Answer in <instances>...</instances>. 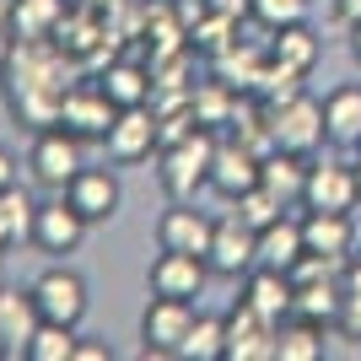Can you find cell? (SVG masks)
<instances>
[{
    "instance_id": "1",
    "label": "cell",
    "mask_w": 361,
    "mask_h": 361,
    "mask_svg": "<svg viewBox=\"0 0 361 361\" xmlns=\"http://www.w3.org/2000/svg\"><path fill=\"white\" fill-rule=\"evenodd\" d=\"M6 92H11L16 119L38 124V130L60 124V103L71 92V54L54 38H44V44L11 38V49H6Z\"/></svg>"
},
{
    "instance_id": "2",
    "label": "cell",
    "mask_w": 361,
    "mask_h": 361,
    "mask_svg": "<svg viewBox=\"0 0 361 361\" xmlns=\"http://www.w3.org/2000/svg\"><path fill=\"white\" fill-rule=\"evenodd\" d=\"M211 157H216V130H189L183 140L157 151V162H162V189L173 200H195L205 183H211Z\"/></svg>"
},
{
    "instance_id": "3",
    "label": "cell",
    "mask_w": 361,
    "mask_h": 361,
    "mask_svg": "<svg viewBox=\"0 0 361 361\" xmlns=\"http://www.w3.org/2000/svg\"><path fill=\"white\" fill-rule=\"evenodd\" d=\"M195 318H200L195 302L157 297V291H151L146 313H140V350H146V356H178L189 329H195Z\"/></svg>"
},
{
    "instance_id": "4",
    "label": "cell",
    "mask_w": 361,
    "mask_h": 361,
    "mask_svg": "<svg viewBox=\"0 0 361 361\" xmlns=\"http://www.w3.org/2000/svg\"><path fill=\"white\" fill-rule=\"evenodd\" d=\"M270 135H275V146H281V151L313 157V151L329 140V130H324V103H313L307 92L286 97L281 108H270Z\"/></svg>"
},
{
    "instance_id": "5",
    "label": "cell",
    "mask_w": 361,
    "mask_h": 361,
    "mask_svg": "<svg viewBox=\"0 0 361 361\" xmlns=\"http://www.w3.org/2000/svg\"><path fill=\"white\" fill-rule=\"evenodd\" d=\"M108 157L119 167H135V162H151L157 151H162V119H157V108L140 103V108H119V119L108 130Z\"/></svg>"
},
{
    "instance_id": "6",
    "label": "cell",
    "mask_w": 361,
    "mask_h": 361,
    "mask_svg": "<svg viewBox=\"0 0 361 361\" xmlns=\"http://www.w3.org/2000/svg\"><path fill=\"white\" fill-rule=\"evenodd\" d=\"M27 167L32 178L44 183V189H65V183L81 173V135H71L65 124H49V130H38L32 135V151H27Z\"/></svg>"
},
{
    "instance_id": "7",
    "label": "cell",
    "mask_w": 361,
    "mask_h": 361,
    "mask_svg": "<svg viewBox=\"0 0 361 361\" xmlns=\"http://www.w3.org/2000/svg\"><path fill=\"white\" fill-rule=\"evenodd\" d=\"M32 302H38V313H44L49 324H71V329L87 318V307H92L87 281H81L71 264H49V270L32 281Z\"/></svg>"
},
{
    "instance_id": "8",
    "label": "cell",
    "mask_w": 361,
    "mask_h": 361,
    "mask_svg": "<svg viewBox=\"0 0 361 361\" xmlns=\"http://www.w3.org/2000/svg\"><path fill=\"white\" fill-rule=\"evenodd\" d=\"M87 226H92V221L75 211L60 189H54V200H44V205H38V216H32V248H38V254H49V259H65V254H75V248H81Z\"/></svg>"
},
{
    "instance_id": "9",
    "label": "cell",
    "mask_w": 361,
    "mask_h": 361,
    "mask_svg": "<svg viewBox=\"0 0 361 361\" xmlns=\"http://www.w3.org/2000/svg\"><path fill=\"white\" fill-rule=\"evenodd\" d=\"M114 119H119V108H114V97H108L97 81H71V92H65V103H60V124L71 130V135L108 140Z\"/></svg>"
},
{
    "instance_id": "10",
    "label": "cell",
    "mask_w": 361,
    "mask_h": 361,
    "mask_svg": "<svg viewBox=\"0 0 361 361\" xmlns=\"http://www.w3.org/2000/svg\"><path fill=\"white\" fill-rule=\"evenodd\" d=\"M211 275H226V281H243V275L259 264V232L243 221L238 211L216 221V238H211V254H205Z\"/></svg>"
},
{
    "instance_id": "11",
    "label": "cell",
    "mask_w": 361,
    "mask_h": 361,
    "mask_svg": "<svg viewBox=\"0 0 361 361\" xmlns=\"http://www.w3.org/2000/svg\"><path fill=\"white\" fill-rule=\"evenodd\" d=\"M259 162H264V151H254L243 135H216V157H211V189L221 200H238L248 195L259 183Z\"/></svg>"
},
{
    "instance_id": "12",
    "label": "cell",
    "mask_w": 361,
    "mask_h": 361,
    "mask_svg": "<svg viewBox=\"0 0 361 361\" xmlns=\"http://www.w3.org/2000/svg\"><path fill=\"white\" fill-rule=\"evenodd\" d=\"M302 205H307V211H356V205H361L356 162H313V167H307Z\"/></svg>"
},
{
    "instance_id": "13",
    "label": "cell",
    "mask_w": 361,
    "mask_h": 361,
    "mask_svg": "<svg viewBox=\"0 0 361 361\" xmlns=\"http://www.w3.org/2000/svg\"><path fill=\"white\" fill-rule=\"evenodd\" d=\"M211 238H216V221L205 211H195L189 200H173L157 221V248H173V254H211Z\"/></svg>"
},
{
    "instance_id": "14",
    "label": "cell",
    "mask_w": 361,
    "mask_h": 361,
    "mask_svg": "<svg viewBox=\"0 0 361 361\" xmlns=\"http://www.w3.org/2000/svg\"><path fill=\"white\" fill-rule=\"evenodd\" d=\"M60 195L71 200V205L87 216L92 226H97V221H114V216H119V205H124V189H119V178H114L108 167H81V173L65 183Z\"/></svg>"
},
{
    "instance_id": "15",
    "label": "cell",
    "mask_w": 361,
    "mask_h": 361,
    "mask_svg": "<svg viewBox=\"0 0 361 361\" xmlns=\"http://www.w3.org/2000/svg\"><path fill=\"white\" fill-rule=\"evenodd\" d=\"M205 275H211V264L200 254H173V248H162V254L151 259V270H146V286L157 291V297L195 302L200 291H205Z\"/></svg>"
},
{
    "instance_id": "16",
    "label": "cell",
    "mask_w": 361,
    "mask_h": 361,
    "mask_svg": "<svg viewBox=\"0 0 361 361\" xmlns=\"http://www.w3.org/2000/svg\"><path fill=\"white\" fill-rule=\"evenodd\" d=\"M275 329L270 318H259L248 302L226 313V361H275Z\"/></svg>"
},
{
    "instance_id": "17",
    "label": "cell",
    "mask_w": 361,
    "mask_h": 361,
    "mask_svg": "<svg viewBox=\"0 0 361 361\" xmlns=\"http://www.w3.org/2000/svg\"><path fill=\"white\" fill-rule=\"evenodd\" d=\"M243 302H248L259 318H270V324H286L291 307H297V281H291L286 270L254 264V270L243 275Z\"/></svg>"
},
{
    "instance_id": "18",
    "label": "cell",
    "mask_w": 361,
    "mask_h": 361,
    "mask_svg": "<svg viewBox=\"0 0 361 361\" xmlns=\"http://www.w3.org/2000/svg\"><path fill=\"white\" fill-rule=\"evenodd\" d=\"M108 32H114V16L92 11V6H81V0H71V11H65L60 32H54V44L71 54V60H97L108 49Z\"/></svg>"
},
{
    "instance_id": "19",
    "label": "cell",
    "mask_w": 361,
    "mask_h": 361,
    "mask_svg": "<svg viewBox=\"0 0 361 361\" xmlns=\"http://www.w3.org/2000/svg\"><path fill=\"white\" fill-rule=\"evenodd\" d=\"M302 238H307V254H324L329 264H350V254H356L350 211H307L302 216Z\"/></svg>"
},
{
    "instance_id": "20",
    "label": "cell",
    "mask_w": 361,
    "mask_h": 361,
    "mask_svg": "<svg viewBox=\"0 0 361 361\" xmlns=\"http://www.w3.org/2000/svg\"><path fill=\"white\" fill-rule=\"evenodd\" d=\"M44 313H38V302H32V286H0V356H22L27 340L38 334Z\"/></svg>"
},
{
    "instance_id": "21",
    "label": "cell",
    "mask_w": 361,
    "mask_h": 361,
    "mask_svg": "<svg viewBox=\"0 0 361 361\" xmlns=\"http://www.w3.org/2000/svg\"><path fill=\"white\" fill-rule=\"evenodd\" d=\"M97 87L114 97V108H140V103H151V92H157V75H151V65H140V60H108L103 65V75H97Z\"/></svg>"
},
{
    "instance_id": "22",
    "label": "cell",
    "mask_w": 361,
    "mask_h": 361,
    "mask_svg": "<svg viewBox=\"0 0 361 361\" xmlns=\"http://www.w3.org/2000/svg\"><path fill=\"white\" fill-rule=\"evenodd\" d=\"M71 11V0H6V16H11V38L22 44H44L54 38Z\"/></svg>"
},
{
    "instance_id": "23",
    "label": "cell",
    "mask_w": 361,
    "mask_h": 361,
    "mask_svg": "<svg viewBox=\"0 0 361 361\" xmlns=\"http://www.w3.org/2000/svg\"><path fill=\"white\" fill-rule=\"evenodd\" d=\"M302 254H307L302 216H275L270 226H259V264H270V270H291Z\"/></svg>"
},
{
    "instance_id": "24",
    "label": "cell",
    "mask_w": 361,
    "mask_h": 361,
    "mask_svg": "<svg viewBox=\"0 0 361 361\" xmlns=\"http://www.w3.org/2000/svg\"><path fill=\"white\" fill-rule=\"evenodd\" d=\"M340 302H345L340 270H329V275H313V281H297V307L291 313L313 318V324H340Z\"/></svg>"
},
{
    "instance_id": "25",
    "label": "cell",
    "mask_w": 361,
    "mask_h": 361,
    "mask_svg": "<svg viewBox=\"0 0 361 361\" xmlns=\"http://www.w3.org/2000/svg\"><path fill=\"white\" fill-rule=\"evenodd\" d=\"M324 130H329L334 146H356L361 140V87L345 81L324 97Z\"/></svg>"
},
{
    "instance_id": "26",
    "label": "cell",
    "mask_w": 361,
    "mask_h": 361,
    "mask_svg": "<svg viewBox=\"0 0 361 361\" xmlns=\"http://www.w3.org/2000/svg\"><path fill=\"white\" fill-rule=\"evenodd\" d=\"M259 183L270 189V195H281L291 205V200H302V189H307V157H297V151H264V162H259Z\"/></svg>"
},
{
    "instance_id": "27",
    "label": "cell",
    "mask_w": 361,
    "mask_h": 361,
    "mask_svg": "<svg viewBox=\"0 0 361 361\" xmlns=\"http://www.w3.org/2000/svg\"><path fill=\"white\" fill-rule=\"evenodd\" d=\"M275 361H324V324L291 313L275 329Z\"/></svg>"
},
{
    "instance_id": "28",
    "label": "cell",
    "mask_w": 361,
    "mask_h": 361,
    "mask_svg": "<svg viewBox=\"0 0 361 361\" xmlns=\"http://www.w3.org/2000/svg\"><path fill=\"white\" fill-rule=\"evenodd\" d=\"M232 81H195L189 87V108H195V119L205 124V130H216V124H232V114H238V103H232Z\"/></svg>"
},
{
    "instance_id": "29",
    "label": "cell",
    "mask_w": 361,
    "mask_h": 361,
    "mask_svg": "<svg viewBox=\"0 0 361 361\" xmlns=\"http://www.w3.org/2000/svg\"><path fill=\"white\" fill-rule=\"evenodd\" d=\"M178 356H183V361H226V318L200 313Z\"/></svg>"
},
{
    "instance_id": "30",
    "label": "cell",
    "mask_w": 361,
    "mask_h": 361,
    "mask_svg": "<svg viewBox=\"0 0 361 361\" xmlns=\"http://www.w3.org/2000/svg\"><path fill=\"white\" fill-rule=\"evenodd\" d=\"M270 60H281V65H291V71H313V60H318V38H313V27L307 22H297V27H281L275 32V44H270Z\"/></svg>"
},
{
    "instance_id": "31",
    "label": "cell",
    "mask_w": 361,
    "mask_h": 361,
    "mask_svg": "<svg viewBox=\"0 0 361 361\" xmlns=\"http://www.w3.org/2000/svg\"><path fill=\"white\" fill-rule=\"evenodd\" d=\"M22 356H27V361H75V329H71V324H49V318H44Z\"/></svg>"
},
{
    "instance_id": "32",
    "label": "cell",
    "mask_w": 361,
    "mask_h": 361,
    "mask_svg": "<svg viewBox=\"0 0 361 361\" xmlns=\"http://www.w3.org/2000/svg\"><path fill=\"white\" fill-rule=\"evenodd\" d=\"M248 16H254L264 32H281V27L307 22V16H313V0H254V6H248Z\"/></svg>"
},
{
    "instance_id": "33",
    "label": "cell",
    "mask_w": 361,
    "mask_h": 361,
    "mask_svg": "<svg viewBox=\"0 0 361 361\" xmlns=\"http://www.w3.org/2000/svg\"><path fill=\"white\" fill-rule=\"evenodd\" d=\"M232 205H238V216H243L248 226H254V232H259V226H270L275 216H286V200H281V195H270L264 183H254V189H248V195H238Z\"/></svg>"
},
{
    "instance_id": "34",
    "label": "cell",
    "mask_w": 361,
    "mask_h": 361,
    "mask_svg": "<svg viewBox=\"0 0 361 361\" xmlns=\"http://www.w3.org/2000/svg\"><path fill=\"white\" fill-rule=\"evenodd\" d=\"M0 211H6V221H11V238L16 243H32V216H38V200L27 195V189H0Z\"/></svg>"
},
{
    "instance_id": "35",
    "label": "cell",
    "mask_w": 361,
    "mask_h": 361,
    "mask_svg": "<svg viewBox=\"0 0 361 361\" xmlns=\"http://www.w3.org/2000/svg\"><path fill=\"white\" fill-rule=\"evenodd\" d=\"M340 291H345V302H340V329L361 340V259H350L345 270H340Z\"/></svg>"
},
{
    "instance_id": "36",
    "label": "cell",
    "mask_w": 361,
    "mask_h": 361,
    "mask_svg": "<svg viewBox=\"0 0 361 361\" xmlns=\"http://www.w3.org/2000/svg\"><path fill=\"white\" fill-rule=\"evenodd\" d=\"M75 361H114V350L97 340H75Z\"/></svg>"
},
{
    "instance_id": "37",
    "label": "cell",
    "mask_w": 361,
    "mask_h": 361,
    "mask_svg": "<svg viewBox=\"0 0 361 361\" xmlns=\"http://www.w3.org/2000/svg\"><path fill=\"white\" fill-rule=\"evenodd\" d=\"M205 6H211V11H221V16H248V6H254V0H205Z\"/></svg>"
},
{
    "instance_id": "38",
    "label": "cell",
    "mask_w": 361,
    "mask_h": 361,
    "mask_svg": "<svg viewBox=\"0 0 361 361\" xmlns=\"http://www.w3.org/2000/svg\"><path fill=\"white\" fill-rule=\"evenodd\" d=\"M334 16H340L345 27H356L361 22V0H334Z\"/></svg>"
},
{
    "instance_id": "39",
    "label": "cell",
    "mask_w": 361,
    "mask_h": 361,
    "mask_svg": "<svg viewBox=\"0 0 361 361\" xmlns=\"http://www.w3.org/2000/svg\"><path fill=\"white\" fill-rule=\"evenodd\" d=\"M11 183H16V157L0 146V189H11Z\"/></svg>"
},
{
    "instance_id": "40",
    "label": "cell",
    "mask_w": 361,
    "mask_h": 361,
    "mask_svg": "<svg viewBox=\"0 0 361 361\" xmlns=\"http://www.w3.org/2000/svg\"><path fill=\"white\" fill-rule=\"evenodd\" d=\"M81 6H92V11H103V16H114L119 6H130V0H81Z\"/></svg>"
},
{
    "instance_id": "41",
    "label": "cell",
    "mask_w": 361,
    "mask_h": 361,
    "mask_svg": "<svg viewBox=\"0 0 361 361\" xmlns=\"http://www.w3.org/2000/svg\"><path fill=\"white\" fill-rule=\"evenodd\" d=\"M11 243H16V238H11V221H6V211H0V254H6Z\"/></svg>"
},
{
    "instance_id": "42",
    "label": "cell",
    "mask_w": 361,
    "mask_h": 361,
    "mask_svg": "<svg viewBox=\"0 0 361 361\" xmlns=\"http://www.w3.org/2000/svg\"><path fill=\"white\" fill-rule=\"evenodd\" d=\"M350 54H356V65H361V22L350 27Z\"/></svg>"
},
{
    "instance_id": "43",
    "label": "cell",
    "mask_w": 361,
    "mask_h": 361,
    "mask_svg": "<svg viewBox=\"0 0 361 361\" xmlns=\"http://www.w3.org/2000/svg\"><path fill=\"white\" fill-rule=\"evenodd\" d=\"M0 38H11V16H6V0H0Z\"/></svg>"
},
{
    "instance_id": "44",
    "label": "cell",
    "mask_w": 361,
    "mask_h": 361,
    "mask_svg": "<svg viewBox=\"0 0 361 361\" xmlns=\"http://www.w3.org/2000/svg\"><path fill=\"white\" fill-rule=\"evenodd\" d=\"M356 178H361V157H356Z\"/></svg>"
},
{
    "instance_id": "45",
    "label": "cell",
    "mask_w": 361,
    "mask_h": 361,
    "mask_svg": "<svg viewBox=\"0 0 361 361\" xmlns=\"http://www.w3.org/2000/svg\"><path fill=\"white\" fill-rule=\"evenodd\" d=\"M356 151H361V140H356Z\"/></svg>"
}]
</instances>
